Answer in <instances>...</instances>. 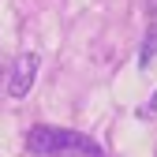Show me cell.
I'll return each mask as SVG.
<instances>
[{"instance_id":"cell-1","label":"cell","mask_w":157,"mask_h":157,"mask_svg":"<svg viewBox=\"0 0 157 157\" xmlns=\"http://www.w3.org/2000/svg\"><path fill=\"white\" fill-rule=\"evenodd\" d=\"M26 153L34 157H105V150L90 135L56 127V124H34L26 131Z\"/></svg>"},{"instance_id":"cell-2","label":"cell","mask_w":157,"mask_h":157,"mask_svg":"<svg viewBox=\"0 0 157 157\" xmlns=\"http://www.w3.org/2000/svg\"><path fill=\"white\" fill-rule=\"evenodd\" d=\"M34 78H37V56L34 52H19L11 71H8V94L11 97H26L30 86H34Z\"/></svg>"},{"instance_id":"cell-3","label":"cell","mask_w":157,"mask_h":157,"mask_svg":"<svg viewBox=\"0 0 157 157\" xmlns=\"http://www.w3.org/2000/svg\"><path fill=\"white\" fill-rule=\"evenodd\" d=\"M153 49H157V34H150V41H146V49H142V64H150Z\"/></svg>"},{"instance_id":"cell-4","label":"cell","mask_w":157,"mask_h":157,"mask_svg":"<svg viewBox=\"0 0 157 157\" xmlns=\"http://www.w3.org/2000/svg\"><path fill=\"white\" fill-rule=\"evenodd\" d=\"M150 112H157V94H150V105L142 109V116H150Z\"/></svg>"},{"instance_id":"cell-5","label":"cell","mask_w":157,"mask_h":157,"mask_svg":"<svg viewBox=\"0 0 157 157\" xmlns=\"http://www.w3.org/2000/svg\"><path fill=\"white\" fill-rule=\"evenodd\" d=\"M0 75H4V60H0Z\"/></svg>"}]
</instances>
